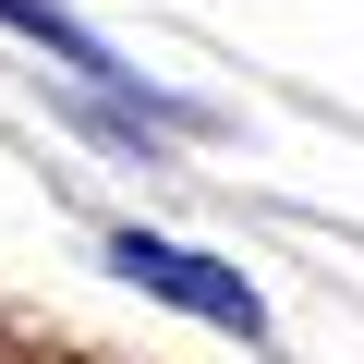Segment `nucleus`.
<instances>
[{"label":"nucleus","instance_id":"f257e3e1","mask_svg":"<svg viewBox=\"0 0 364 364\" xmlns=\"http://www.w3.org/2000/svg\"><path fill=\"white\" fill-rule=\"evenodd\" d=\"M109 267H122L146 304L195 316V328H219V340H267V291H255L243 267L195 255V243H170V231H109Z\"/></svg>","mask_w":364,"mask_h":364},{"label":"nucleus","instance_id":"f03ea898","mask_svg":"<svg viewBox=\"0 0 364 364\" xmlns=\"http://www.w3.org/2000/svg\"><path fill=\"white\" fill-rule=\"evenodd\" d=\"M0 37H25V49H49V61H61V73H73L85 97H134V109H146V73H122V49H109L97 25H73L61 0H0Z\"/></svg>","mask_w":364,"mask_h":364}]
</instances>
